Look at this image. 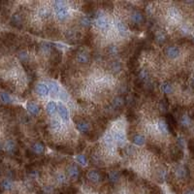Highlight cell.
<instances>
[{"mask_svg":"<svg viewBox=\"0 0 194 194\" xmlns=\"http://www.w3.org/2000/svg\"><path fill=\"white\" fill-rule=\"evenodd\" d=\"M54 10L56 19L60 21H65L70 17V12L67 7V3L64 1H55Z\"/></svg>","mask_w":194,"mask_h":194,"instance_id":"obj_1","label":"cell"},{"mask_svg":"<svg viewBox=\"0 0 194 194\" xmlns=\"http://www.w3.org/2000/svg\"><path fill=\"white\" fill-rule=\"evenodd\" d=\"M94 24H95V26L98 28V29L101 30V31H108L110 29V27H111L110 20L108 19L105 16H99L95 19Z\"/></svg>","mask_w":194,"mask_h":194,"instance_id":"obj_2","label":"cell"},{"mask_svg":"<svg viewBox=\"0 0 194 194\" xmlns=\"http://www.w3.org/2000/svg\"><path fill=\"white\" fill-rule=\"evenodd\" d=\"M112 135L114 137V143H116L119 147H123L125 145L126 137H125V134H124L123 130H121V129H114Z\"/></svg>","mask_w":194,"mask_h":194,"instance_id":"obj_3","label":"cell"},{"mask_svg":"<svg viewBox=\"0 0 194 194\" xmlns=\"http://www.w3.org/2000/svg\"><path fill=\"white\" fill-rule=\"evenodd\" d=\"M57 112H58L60 119L63 121H68L69 120L70 114H69V111H68L66 106H64L62 103H59L58 105H57Z\"/></svg>","mask_w":194,"mask_h":194,"instance_id":"obj_4","label":"cell"},{"mask_svg":"<svg viewBox=\"0 0 194 194\" xmlns=\"http://www.w3.org/2000/svg\"><path fill=\"white\" fill-rule=\"evenodd\" d=\"M67 174L69 176L70 179H77L80 176V171H79V168L74 164H71L67 168Z\"/></svg>","mask_w":194,"mask_h":194,"instance_id":"obj_5","label":"cell"},{"mask_svg":"<svg viewBox=\"0 0 194 194\" xmlns=\"http://www.w3.org/2000/svg\"><path fill=\"white\" fill-rule=\"evenodd\" d=\"M165 53H166V55L169 57V58L171 59H175L177 58V57L179 55V50L178 47H174V46H171V47H168L166 49V51H165Z\"/></svg>","mask_w":194,"mask_h":194,"instance_id":"obj_6","label":"cell"},{"mask_svg":"<svg viewBox=\"0 0 194 194\" xmlns=\"http://www.w3.org/2000/svg\"><path fill=\"white\" fill-rule=\"evenodd\" d=\"M87 177L91 183H99L100 181H101V176H100V174L98 173V172H96L94 170L88 171V174H87Z\"/></svg>","mask_w":194,"mask_h":194,"instance_id":"obj_7","label":"cell"},{"mask_svg":"<svg viewBox=\"0 0 194 194\" xmlns=\"http://www.w3.org/2000/svg\"><path fill=\"white\" fill-rule=\"evenodd\" d=\"M131 20L136 24H142L144 23V15L139 11H134L131 14Z\"/></svg>","mask_w":194,"mask_h":194,"instance_id":"obj_8","label":"cell"},{"mask_svg":"<svg viewBox=\"0 0 194 194\" xmlns=\"http://www.w3.org/2000/svg\"><path fill=\"white\" fill-rule=\"evenodd\" d=\"M37 92L38 94L42 97H46L50 94V90H49V88H48V84H37Z\"/></svg>","mask_w":194,"mask_h":194,"instance_id":"obj_9","label":"cell"},{"mask_svg":"<svg viewBox=\"0 0 194 194\" xmlns=\"http://www.w3.org/2000/svg\"><path fill=\"white\" fill-rule=\"evenodd\" d=\"M116 27H117V30L119 31V33L121 35V36H126L128 35V28L127 26L125 25V24H123V21H117L116 23Z\"/></svg>","mask_w":194,"mask_h":194,"instance_id":"obj_10","label":"cell"},{"mask_svg":"<svg viewBox=\"0 0 194 194\" xmlns=\"http://www.w3.org/2000/svg\"><path fill=\"white\" fill-rule=\"evenodd\" d=\"M157 128H158L159 132L163 135H167L169 133V126L167 125L166 121H164L162 119L157 123Z\"/></svg>","mask_w":194,"mask_h":194,"instance_id":"obj_11","label":"cell"},{"mask_svg":"<svg viewBox=\"0 0 194 194\" xmlns=\"http://www.w3.org/2000/svg\"><path fill=\"white\" fill-rule=\"evenodd\" d=\"M27 111L29 112L32 116H37L40 113V108L37 104H35L33 102H29L27 104Z\"/></svg>","mask_w":194,"mask_h":194,"instance_id":"obj_12","label":"cell"},{"mask_svg":"<svg viewBox=\"0 0 194 194\" xmlns=\"http://www.w3.org/2000/svg\"><path fill=\"white\" fill-rule=\"evenodd\" d=\"M46 111L47 113L50 114V116H54V114H56L57 112V105L55 102L54 101H51V102H49L46 106Z\"/></svg>","mask_w":194,"mask_h":194,"instance_id":"obj_13","label":"cell"},{"mask_svg":"<svg viewBox=\"0 0 194 194\" xmlns=\"http://www.w3.org/2000/svg\"><path fill=\"white\" fill-rule=\"evenodd\" d=\"M77 61L81 64H87L88 63L89 61V55L88 53L85 52H82V53H79L78 55H77Z\"/></svg>","mask_w":194,"mask_h":194,"instance_id":"obj_14","label":"cell"},{"mask_svg":"<svg viewBox=\"0 0 194 194\" xmlns=\"http://www.w3.org/2000/svg\"><path fill=\"white\" fill-rule=\"evenodd\" d=\"M133 144L135 146H138V147H143L144 145L146 144V138L144 137L143 135H140V134H137L135 135L133 137Z\"/></svg>","mask_w":194,"mask_h":194,"instance_id":"obj_15","label":"cell"},{"mask_svg":"<svg viewBox=\"0 0 194 194\" xmlns=\"http://www.w3.org/2000/svg\"><path fill=\"white\" fill-rule=\"evenodd\" d=\"M48 88H49L50 92H51V94H53L54 96L57 95L59 93V87L55 82H50L48 84Z\"/></svg>","mask_w":194,"mask_h":194,"instance_id":"obj_16","label":"cell"},{"mask_svg":"<svg viewBox=\"0 0 194 194\" xmlns=\"http://www.w3.org/2000/svg\"><path fill=\"white\" fill-rule=\"evenodd\" d=\"M77 129L82 133H87L89 130V124L85 121H79L77 123Z\"/></svg>","mask_w":194,"mask_h":194,"instance_id":"obj_17","label":"cell"},{"mask_svg":"<svg viewBox=\"0 0 194 194\" xmlns=\"http://www.w3.org/2000/svg\"><path fill=\"white\" fill-rule=\"evenodd\" d=\"M104 143L106 144L107 148H110V147H114V137L112 133H107L105 136H104Z\"/></svg>","mask_w":194,"mask_h":194,"instance_id":"obj_18","label":"cell"},{"mask_svg":"<svg viewBox=\"0 0 194 194\" xmlns=\"http://www.w3.org/2000/svg\"><path fill=\"white\" fill-rule=\"evenodd\" d=\"M32 150L37 154H42L45 150V147L41 143H35L32 146Z\"/></svg>","mask_w":194,"mask_h":194,"instance_id":"obj_19","label":"cell"},{"mask_svg":"<svg viewBox=\"0 0 194 194\" xmlns=\"http://www.w3.org/2000/svg\"><path fill=\"white\" fill-rule=\"evenodd\" d=\"M4 149L7 150L8 153H14L16 149V145L12 140H8L4 145Z\"/></svg>","mask_w":194,"mask_h":194,"instance_id":"obj_20","label":"cell"},{"mask_svg":"<svg viewBox=\"0 0 194 194\" xmlns=\"http://www.w3.org/2000/svg\"><path fill=\"white\" fill-rule=\"evenodd\" d=\"M0 100L5 103V104H11L13 103V99L12 97L8 94V93H6V92H1L0 93Z\"/></svg>","mask_w":194,"mask_h":194,"instance_id":"obj_21","label":"cell"},{"mask_svg":"<svg viewBox=\"0 0 194 194\" xmlns=\"http://www.w3.org/2000/svg\"><path fill=\"white\" fill-rule=\"evenodd\" d=\"M51 127H52L53 130H54V131H59L61 129V127H62L61 126V123L57 119H54L51 121Z\"/></svg>","mask_w":194,"mask_h":194,"instance_id":"obj_22","label":"cell"},{"mask_svg":"<svg viewBox=\"0 0 194 194\" xmlns=\"http://www.w3.org/2000/svg\"><path fill=\"white\" fill-rule=\"evenodd\" d=\"M21 20H23V18H21V15H19V14H15L12 19H11V21H12V24L14 25H19L21 24Z\"/></svg>","mask_w":194,"mask_h":194,"instance_id":"obj_23","label":"cell"},{"mask_svg":"<svg viewBox=\"0 0 194 194\" xmlns=\"http://www.w3.org/2000/svg\"><path fill=\"white\" fill-rule=\"evenodd\" d=\"M124 104V99L121 97V96H118L114 99V101H113V106L114 107H116V108H120V107H123Z\"/></svg>","mask_w":194,"mask_h":194,"instance_id":"obj_24","label":"cell"},{"mask_svg":"<svg viewBox=\"0 0 194 194\" xmlns=\"http://www.w3.org/2000/svg\"><path fill=\"white\" fill-rule=\"evenodd\" d=\"M109 179L110 182H112L113 183H116L119 181V174L116 171H112L109 174Z\"/></svg>","mask_w":194,"mask_h":194,"instance_id":"obj_25","label":"cell"},{"mask_svg":"<svg viewBox=\"0 0 194 194\" xmlns=\"http://www.w3.org/2000/svg\"><path fill=\"white\" fill-rule=\"evenodd\" d=\"M181 124L183 127H188L191 124V119L188 116H186V114H183L181 118Z\"/></svg>","mask_w":194,"mask_h":194,"instance_id":"obj_26","label":"cell"},{"mask_svg":"<svg viewBox=\"0 0 194 194\" xmlns=\"http://www.w3.org/2000/svg\"><path fill=\"white\" fill-rule=\"evenodd\" d=\"M1 188L5 190H10L13 188V183L11 179H4L1 183Z\"/></svg>","mask_w":194,"mask_h":194,"instance_id":"obj_27","label":"cell"},{"mask_svg":"<svg viewBox=\"0 0 194 194\" xmlns=\"http://www.w3.org/2000/svg\"><path fill=\"white\" fill-rule=\"evenodd\" d=\"M176 173H177V176L179 178H185L186 176H188V170H186L184 167L183 166H179L177 171H176Z\"/></svg>","mask_w":194,"mask_h":194,"instance_id":"obj_28","label":"cell"},{"mask_svg":"<svg viewBox=\"0 0 194 194\" xmlns=\"http://www.w3.org/2000/svg\"><path fill=\"white\" fill-rule=\"evenodd\" d=\"M161 89L164 93L169 94V93H171L172 91H173V87H172V84H169V83H164L161 85Z\"/></svg>","mask_w":194,"mask_h":194,"instance_id":"obj_29","label":"cell"},{"mask_svg":"<svg viewBox=\"0 0 194 194\" xmlns=\"http://www.w3.org/2000/svg\"><path fill=\"white\" fill-rule=\"evenodd\" d=\"M111 70H113L114 73H118L121 70V64L119 61H113L111 63Z\"/></svg>","mask_w":194,"mask_h":194,"instance_id":"obj_30","label":"cell"},{"mask_svg":"<svg viewBox=\"0 0 194 194\" xmlns=\"http://www.w3.org/2000/svg\"><path fill=\"white\" fill-rule=\"evenodd\" d=\"M107 52L110 55H117L119 54V48L117 46H114V45H111V46L108 47Z\"/></svg>","mask_w":194,"mask_h":194,"instance_id":"obj_31","label":"cell"},{"mask_svg":"<svg viewBox=\"0 0 194 194\" xmlns=\"http://www.w3.org/2000/svg\"><path fill=\"white\" fill-rule=\"evenodd\" d=\"M77 161L78 163H80L82 166H85V165L88 164V158L84 154H79L77 156Z\"/></svg>","mask_w":194,"mask_h":194,"instance_id":"obj_32","label":"cell"},{"mask_svg":"<svg viewBox=\"0 0 194 194\" xmlns=\"http://www.w3.org/2000/svg\"><path fill=\"white\" fill-rule=\"evenodd\" d=\"M155 39L158 43H163V42H165V40H166V35H165V33H163L162 31H158L155 35Z\"/></svg>","mask_w":194,"mask_h":194,"instance_id":"obj_33","label":"cell"},{"mask_svg":"<svg viewBox=\"0 0 194 194\" xmlns=\"http://www.w3.org/2000/svg\"><path fill=\"white\" fill-rule=\"evenodd\" d=\"M38 14H39V16H40L41 18L46 19V18H48V17L50 16V11H49L48 8H44V7H43V8H40Z\"/></svg>","mask_w":194,"mask_h":194,"instance_id":"obj_34","label":"cell"},{"mask_svg":"<svg viewBox=\"0 0 194 194\" xmlns=\"http://www.w3.org/2000/svg\"><path fill=\"white\" fill-rule=\"evenodd\" d=\"M81 24L84 27H88L91 24V19L88 17H83L81 19Z\"/></svg>","mask_w":194,"mask_h":194,"instance_id":"obj_35","label":"cell"},{"mask_svg":"<svg viewBox=\"0 0 194 194\" xmlns=\"http://www.w3.org/2000/svg\"><path fill=\"white\" fill-rule=\"evenodd\" d=\"M20 61H26L28 59V53L26 51H20L18 54Z\"/></svg>","mask_w":194,"mask_h":194,"instance_id":"obj_36","label":"cell"},{"mask_svg":"<svg viewBox=\"0 0 194 194\" xmlns=\"http://www.w3.org/2000/svg\"><path fill=\"white\" fill-rule=\"evenodd\" d=\"M56 181L58 183H65L66 181H67V178L64 174L59 173V174H57V176H56Z\"/></svg>","mask_w":194,"mask_h":194,"instance_id":"obj_37","label":"cell"},{"mask_svg":"<svg viewBox=\"0 0 194 194\" xmlns=\"http://www.w3.org/2000/svg\"><path fill=\"white\" fill-rule=\"evenodd\" d=\"M41 51L43 54H50V52H51V46H50V44H48V43H44V44H42L41 46Z\"/></svg>","mask_w":194,"mask_h":194,"instance_id":"obj_38","label":"cell"},{"mask_svg":"<svg viewBox=\"0 0 194 194\" xmlns=\"http://www.w3.org/2000/svg\"><path fill=\"white\" fill-rule=\"evenodd\" d=\"M169 15L172 19H178L179 16V11L175 8H172L170 11H169Z\"/></svg>","mask_w":194,"mask_h":194,"instance_id":"obj_39","label":"cell"},{"mask_svg":"<svg viewBox=\"0 0 194 194\" xmlns=\"http://www.w3.org/2000/svg\"><path fill=\"white\" fill-rule=\"evenodd\" d=\"M58 96L60 98V100H62V101H67L69 96L67 94V92L66 91H64V90H59V93H58Z\"/></svg>","mask_w":194,"mask_h":194,"instance_id":"obj_40","label":"cell"},{"mask_svg":"<svg viewBox=\"0 0 194 194\" xmlns=\"http://www.w3.org/2000/svg\"><path fill=\"white\" fill-rule=\"evenodd\" d=\"M141 78L142 79H148V72L145 71V70H142L141 71Z\"/></svg>","mask_w":194,"mask_h":194,"instance_id":"obj_41","label":"cell"},{"mask_svg":"<svg viewBox=\"0 0 194 194\" xmlns=\"http://www.w3.org/2000/svg\"><path fill=\"white\" fill-rule=\"evenodd\" d=\"M184 194H194V190H188Z\"/></svg>","mask_w":194,"mask_h":194,"instance_id":"obj_42","label":"cell"},{"mask_svg":"<svg viewBox=\"0 0 194 194\" xmlns=\"http://www.w3.org/2000/svg\"><path fill=\"white\" fill-rule=\"evenodd\" d=\"M191 84H192L193 87H194V77L192 78V80H191Z\"/></svg>","mask_w":194,"mask_h":194,"instance_id":"obj_43","label":"cell"}]
</instances>
